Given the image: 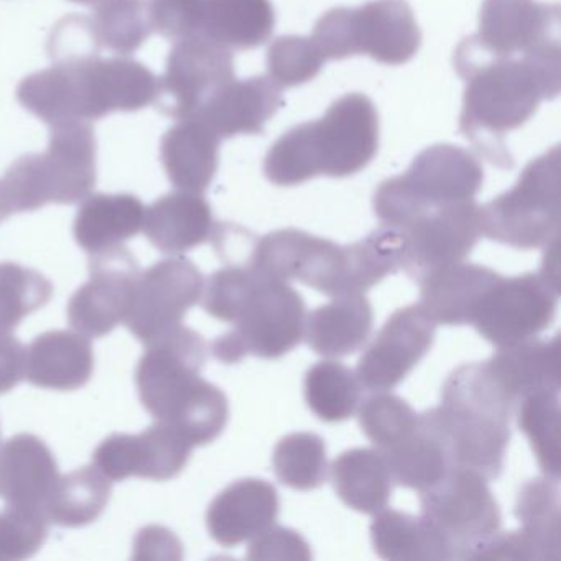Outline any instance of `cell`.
<instances>
[{
	"label": "cell",
	"mask_w": 561,
	"mask_h": 561,
	"mask_svg": "<svg viewBox=\"0 0 561 561\" xmlns=\"http://www.w3.org/2000/svg\"><path fill=\"white\" fill-rule=\"evenodd\" d=\"M458 75L466 80L459 130L492 165L512 169L505 136L520 129L541 101L560 93V44L481 61Z\"/></svg>",
	"instance_id": "cell-1"
},
{
	"label": "cell",
	"mask_w": 561,
	"mask_h": 561,
	"mask_svg": "<svg viewBox=\"0 0 561 561\" xmlns=\"http://www.w3.org/2000/svg\"><path fill=\"white\" fill-rule=\"evenodd\" d=\"M159 78L127 57L57 61L19 84V103L48 126L98 121L114 113H136L156 103Z\"/></svg>",
	"instance_id": "cell-2"
},
{
	"label": "cell",
	"mask_w": 561,
	"mask_h": 561,
	"mask_svg": "<svg viewBox=\"0 0 561 561\" xmlns=\"http://www.w3.org/2000/svg\"><path fill=\"white\" fill-rule=\"evenodd\" d=\"M379 147V116L369 98L346 94L321 119L300 124L271 147L264 160L268 182L297 186L317 176L346 179L366 169Z\"/></svg>",
	"instance_id": "cell-3"
},
{
	"label": "cell",
	"mask_w": 561,
	"mask_h": 561,
	"mask_svg": "<svg viewBox=\"0 0 561 561\" xmlns=\"http://www.w3.org/2000/svg\"><path fill=\"white\" fill-rule=\"evenodd\" d=\"M515 407L488 364H462L453 370L435 407L451 465L478 472L485 481L501 478Z\"/></svg>",
	"instance_id": "cell-4"
},
{
	"label": "cell",
	"mask_w": 561,
	"mask_h": 561,
	"mask_svg": "<svg viewBox=\"0 0 561 561\" xmlns=\"http://www.w3.org/2000/svg\"><path fill=\"white\" fill-rule=\"evenodd\" d=\"M96 136L88 121L50 126L44 153L15 160L0 179V213L5 219L44 206L77 205L98 182Z\"/></svg>",
	"instance_id": "cell-5"
},
{
	"label": "cell",
	"mask_w": 561,
	"mask_h": 561,
	"mask_svg": "<svg viewBox=\"0 0 561 561\" xmlns=\"http://www.w3.org/2000/svg\"><path fill=\"white\" fill-rule=\"evenodd\" d=\"M482 183L484 172L471 152L438 144L420 152L403 175L380 183L374 213L383 226L400 231L432 209L471 202Z\"/></svg>",
	"instance_id": "cell-6"
},
{
	"label": "cell",
	"mask_w": 561,
	"mask_h": 561,
	"mask_svg": "<svg viewBox=\"0 0 561 561\" xmlns=\"http://www.w3.org/2000/svg\"><path fill=\"white\" fill-rule=\"evenodd\" d=\"M311 41L324 61L367 55L399 67L415 57L422 34L407 0H373L357 9H331L318 19Z\"/></svg>",
	"instance_id": "cell-7"
},
{
	"label": "cell",
	"mask_w": 561,
	"mask_h": 561,
	"mask_svg": "<svg viewBox=\"0 0 561 561\" xmlns=\"http://www.w3.org/2000/svg\"><path fill=\"white\" fill-rule=\"evenodd\" d=\"M560 147L531 160L514 188L479 206L481 234L522 251L547 248L560 232Z\"/></svg>",
	"instance_id": "cell-8"
},
{
	"label": "cell",
	"mask_w": 561,
	"mask_h": 561,
	"mask_svg": "<svg viewBox=\"0 0 561 561\" xmlns=\"http://www.w3.org/2000/svg\"><path fill=\"white\" fill-rule=\"evenodd\" d=\"M307 305L288 282L261 274L232 330L216 337L211 344L215 359L238 364L245 356L280 359L304 341Z\"/></svg>",
	"instance_id": "cell-9"
},
{
	"label": "cell",
	"mask_w": 561,
	"mask_h": 561,
	"mask_svg": "<svg viewBox=\"0 0 561 561\" xmlns=\"http://www.w3.org/2000/svg\"><path fill=\"white\" fill-rule=\"evenodd\" d=\"M478 472L453 466L436 484L420 491L422 515L445 538L451 560H474L479 548L501 530L494 494Z\"/></svg>",
	"instance_id": "cell-10"
},
{
	"label": "cell",
	"mask_w": 561,
	"mask_h": 561,
	"mask_svg": "<svg viewBox=\"0 0 561 561\" xmlns=\"http://www.w3.org/2000/svg\"><path fill=\"white\" fill-rule=\"evenodd\" d=\"M560 44V5L538 0H484L479 32L455 54V70L495 58L520 57Z\"/></svg>",
	"instance_id": "cell-11"
},
{
	"label": "cell",
	"mask_w": 561,
	"mask_h": 561,
	"mask_svg": "<svg viewBox=\"0 0 561 561\" xmlns=\"http://www.w3.org/2000/svg\"><path fill=\"white\" fill-rule=\"evenodd\" d=\"M206 360L208 344L202 334L183 324L147 344L136 370L144 409L159 422H169L202 386Z\"/></svg>",
	"instance_id": "cell-12"
},
{
	"label": "cell",
	"mask_w": 561,
	"mask_h": 561,
	"mask_svg": "<svg viewBox=\"0 0 561 561\" xmlns=\"http://www.w3.org/2000/svg\"><path fill=\"white\" fill-rule=\"evenodd\" d=\"M557 308L558 284L541 272L501 277L482 298L472 327L488 343L511 346L548 330Z\"/></svg>",
	"instance_id": "cell-13"
},
{
	"label": "cell",
	"mask_w": 561,
	"mask_h": 561,
	"mask_svg": "<svg viewBox=\"0 0 561 561\" xmlns=\"http://www.w3.org/2000/svg\"><path fill=\"white\" fill-rule=\"evenodd\" d=\"M234 78L232 51L206 35L195 34L175 42L170 50L153 104L165 116L188 119Z\"/></svg>",
	"instance_id": "cell-14"
},
{
	"label": "cell",
	"mask_w": 561,
	"mask_h": 561,
	"mask_svg": "<svg viewBox=\"0 0 561 561\" xmlns=\"http://www.w3.org/2000/svg\"><path fill=\"white\" fill-rule=\"evenodd\" d=\"M205 277L190 259L175 255L140 272L127 330L150 344L179 328L186 313L202 300Z\"/></svg>",
	"instance_id": "cell-15"
},
{
	"label": "cell",
	"mask_w": 561,
	"mask_h": 561,
	"mask_svg": "<svg viewBox=\"0 0 561 561\" xmlns=\"http://www.w3.org/2000/svg\"><path fill=\"white\" fill-rule=\"evenodd\" d=\"M400 232V268L412 280H423L439 268L465 262L471 254L482 236L479 205L471 199L432 209Z\"/></svg>",
	"instance_id": "cell-16"
},
{
	"label": "cell",
	"mask_w": 561,
	"mask_h": 561,
	"mask_svg": "<svg viewBox=\"0 0 561 561\" xmlns=\"http://www.w3.org/2000/svg\"><path fill=\"white\" fill-rule=\"evenodd\" d=\"M140 267L129 249H110L90 259V280L68 304V321L78 333L103 337L126 321L133 307Z\"/></svg>",
	"instance_id": "cell-17"
},
{
	"label": "cell",
	"mask_w": 561,
	"mask_h": 561,
	"mask_svg": "<svg viewBox=\"0 0 561 561\" xmlns=\"http://www.w3.org/2000/svg\"><path fill=\"white\" fill-rule=\"evenodd\" d=\"M436 324L420 305L397 310L357 363L356 377L369 392L396 389L435 343Z\"/></svg>",
	"instance_id": "cell-18"
},
{
	"label": "cell",
	"mask_w": 561,
	"mask_h": 561,
	"mask_svg": "<svg viewBox=\"0 0 561 561\" xmlns=\"http://www.w3.org/2000/svg\"><path fill=\"white\" fill-rule=\"evenodd\" d=\"M193 446L167 423H153L139 435L114 433L93 453V465L110 481L129 478L157 482L175 479L188 465Z\"/></svg>",
	"instance_id": "cell-19"
},
{
	"label": "cell",
	"mask_w": 561,
	"mask_h": 561,
	"mask_svg": "<svg viewBox=\"0 0 561 561\" xmlns=\"http://www.w3.org/2000/svg\"><path fill=\"white\" fill-rule=\"evenodd\" d=\"M280 497L272 482L239 479L222 489L206 512V527L216 543L234 548L277 522Z\"/></svg>",
	"instance_id": "cell-20"
},
{
	"label": "cell",
	"mask_w": 561,
	"mask_h": 561,
	"mask_svg": "<svg viewBox=\"0 0 561 561\" xmlns=\"http://www.w3.org/2000/svg\"><path fill=\"white\" fill-rule=\"evenodd\" d=\"M282 104V88L268 77L232 80L195 114L219 140L264 133Z\"/></svg>",
	"instance_id": "cell-21"
},
{
	"label": "cell",
	"mask_w": 561,
	"mask_h": 561,
	"mask_svg": "<svg viewBox=\"0 0 561 561\" xmlns=\"http://www.w3.org/2000/svg\"><path fill=\"white\" fill-rule=\"evenodd\" d=\"M58 479L57 458L38 436L21 433L0 446V497L9 507L45 514Z\"/></svg>",
	"instance_id": "cell-22"
},
{
	"label": "cell",
	"mask_w": 561,
	"mask_h": 561,
	"mask_svg": "<svg viewBox=\"0 0 561 561\" xmlns=\"http://www.w3.org/2000/svg\"><path fill=\"white\" fill-rule=\"evenodd\" d=\"M501 277L484 265L459 262L419 282V305L436 327H466L472 324L482 298Z\"/></svg>",
	"instance_id": "cell-23"
},
{
	"label": "cell",
	"mask_w": 561,
	"mask_h": 561,
	"mask_svg": "<svg viewBox=\"0 0 561 561\" xmlns=\"http://www.w3.org/2000/svg\"><path fill=\"white\" fill-rule=\"evenodd\" d=\"M93 373V346L78 331H47L25 347L24 379L41 389L73 392L87 386Z\"/></svg>",
	"instance_id": "cell-24"
},
{
	"label": "cell",
	"mask_w": 561,
	"mask_h": 561,
	"mask_svg": "<svg viewBox=\"0 0 561 561\" xmlns=\"http://www.w3.org/2000/svg\"><path fill=\"white\" fill-rule=\"evenodd\" d=\"M215 228L208 199L202 193L179 190L146 209L142 231L157 251L180 255L211 241Z\"/></svg>",
	"instance_id": "cell-25"
},
{
	"label": "cell",
	"mask_w": 561,
	"mask_h": 561,
	"mask_svg": "<svg viewBox=\"0 0 561 561\" xmlns=\"http://www.w3.org/2000/svg\"><path fill=\"white\" fill-rule=\"evenodd\" d=\"M221 140L195 117L180 119L160 144L170 183L185 192L205 193L215 180Z\"/></svg>",
	"instance_id": "cell-26"
},
{
	"label": "cell",
	"mask_w": 561,
	"mask_h": 561,
	"mask_svg": "<svg viewBox=\"0 0 561 561\" xmlns=\"http://www.w3.org/2000/svg\"><path fill=\"white\" fill-rule=\"evenodd\" d=\"M146 206L130 193H96L83 199L73 234L78 245L88 254H100L119 248L136 238L144 228Z\"/></svg>",
	"instance_id": "cell-27"
},
{
	"label": "cell",
	"mask_w": 561,
	"mask_h": 561,
	"mask_svg": "<svg viewBox=\"0 0 561 561\" xmlns=\"http://www.w3.org/2000/svg\"><path fill=\"white\" fill-rule=\"evenodd\" d=\"M374 328V310L364 294L333 297L307 317L308 346L323 357H346L363 350Z\"/></svg>",
	"instance_id": "cell-28"
},
{
	"label": "cell",
	"mask_w": 561,
	"mask_h": 561,
	"mask_svg": "<svg viewBox=\"0 0 561 561\" xmlns=\"http://www.w3.org/2000/svg\"><path fill=\"white\" fill-rule=\"evenodd\" d=\"M393 484L425 491L453 468L436 409L420 413L412 435L382 453Z\"/></svg>",
	"instance_id": "cell-29"
},
{
	"label": "cell",
	"mask_w": 561,
	"mask_h": 561,
	"mask_svg": "<svg viewBox=\"0 0 561 561\" xmlns=\"http://www.w3.org/2000/svg\"><path fill=\"white\" fill-rule=\"evenodd\" d=\"M489 370L515 403L541 390H560V340L522 341L502 346L488 360Z\"/></svg>",
	"instance_id": "cell-30"
},
{
	"label": "cell",
	"mask_w": 561,
	"mask_h": 561,
	"mask_svg": "<svg viewBox=\"0 0 561 561\" xmlns=\"http://www.w3.org/2000/svg\"><path fill=\"white\" fill-rule=\"evenodd\" d=\"M331 482L337 497L360 514L376 515L392 497L389 465L377 448H353L341 453L331 466Z\"/></svg>",
	"instance_id": "cell-31"
},
{
	"label": "cell",
	"mask_w": 561,
	"mask_h": 561,
	"mask_svg": "<svg viewBox=\"0 0 561 561\" xmlns=\"http://www.w3.org/2000/svg\"><path fill=\"white\" fill-rule=\"evenodd\" d=\"M271 0H203L199 34L229 50H254L274 34Z\"/></svg>",
	"instance_id": "cell-32"
},
{
	"label": "cell",
	"mask_w": 561,
	"mask_h": 561,
	"mask_svg": "<svg viewBox=\"0 0 561 561\" xmlns=\"http://www.w3.org/2000/svg\"><path fill=\"white\" fill-rule=\"evenodd\" d=\"M369 531L374 551L382 560H451L445 538L423 515L386 507L374 515Z\"/></svg>",
	"instance_id": "cell-33"
},
{
	"label": "cell",
	"mask_w": 561,
	"mask_h": 561,
	"mask_svg": "<svg viewBox=\"0 0 561 561\" xmlns=\"http://www.w3.org/2000/svg\"><path fill=\"white\" fill-rule=\"evenodd\" d=\"M400 264L402 232L382 225L360 241L343 245V271L336 297L366 294L400 271Z\"/></svg>",
	"instance_id": "cell-34"
},
{
	"label": "cell",
	"mask_w": 561,
	"mask_h": 561,
	"mask_svg": "<svg viewBox=\"0 0 561 561\" xmlns=\"http://www.w3.org/2000/svg\"><path fill=\"white\" fill-rule=\"evenodd\" d=\"M111 494L113 481L96 466H83L58 479L45 505V515L58 527H87L106 511Z\"/></svg>",
	"instance_id": "cell-35"
},
{
	"label": "cell",
	"mask_w": 561,
	"mask_h": 561,
	"mask_svg": "<svg viewBox=\"0 0 561 561\" xmlns=\"http://www.w3.org/2000/svg\"><path fill=\"white\" fill-rule=\"evenodd\" d=\"M557 479L535 478L522 485L514 514L527 538L534 560L560 558V485Z\"/></svg>",
	"instance_id": "cell-36"
},
{
	"label": "cell",
	"mask_w": 561,
	"mask_h": 561,
	"mask_svg": "<svg viewBox=\"0 0 561 561\" xmlns=\"http://www.w3.org/2000/svg\"><path fill=\"white\" fill-rule=\"evenodd\" d=\"M304 393L308 409L318 419L337 423L357 412L363 400V386L350 367L336 360H321L307 370Z\"/></svg>",
	"instance_id": "cell-37"
},
{
	"label": "cell",
	"mask_w": 561,
	"mask_h": 561,
	"mask_svg": "<svg viewBox=\"0 0 561 561\" xmlns=\"http://www.w3.org/2000/svg\"><path fill=\"white\" fill-rule=\"evenodd\" d=\"M515 416L541 472L560 481V390H541L518 400Z\"/></svg>",
	"instance_id": "cell-38"
},
{
	"label": "cell",
	"mask_w": 561,
	"mask_h": 561,
	"mask_svg": "<svg viewBox=\"0 0 561 561\" xmlns=\"http://www.w3.org/2000/svg\"><path fill=\"white\" fill-rule=\"evenodd\" d=\"M91 24L101 47L119 57L136 54L153 32L147 0H104Z\"/></svg>",
	"instance_id": "cell-39"
},
{
	"label": "cell",
	"mask_w": 561,
	"mask_h": 561,
	"mask_svg": "<svg viewBox=\"0 0 561 561\" xmlns=\"http://www.w3.org/2000/svg\"><path fill=\"white\" fill-rule=\"evenodd\" d=\"M272 465L282 484L295 491H313L327 482V443L317 433H290L275 446Z\"/></svg>",
	"instance_id": "cell-40"
},
{
	"label": "cell",
	"mask_w": 561,
	"mask_h": 561,
	"mask_svg": "<svg viewBox=\"0 0 561 561\" xmlns=\"http://www.w3.org/2000/svg\"><path fill=\"white\" fill-rule=\"evenodd\" d=\"M54 284L35 268L0 262V330L14 331L28 314L44 308Z\"/></svg>",
	"instance_id": "cell-41"
},
{
	"label": "cell",
	"mask_w": 561,
	"mask_h": 561,
	"mask_svg": "<svg viewBox=\"0 0 561 561\" xmlns=\"http://www.w3.org/2000/svg\"><path fill=\"white\" fill-rule=\"evenodd\" d=\"M360 403V428L380 453L399 445L419 426V413L402 397L376 392Z\"/></svg>",
	"instance_id": "cell-42"
},
{
	"label": "cell",
	"mask_w": 561,
	"mask_h": 561,
	"mask_svg": "<svg viewBox=\"0 0 561 561\" xmlns=\"http://www.w3.org/2000/svg\"><path fill=\"white\" fill-rule=\"evenodd\" d=\"M261 280L252 265L226 264L209 275L203 288L202 307L209 317L234 323Z\"/></svg>",
	"instance_id": "cell-43"
},
{
	"label": "cell",
	"mask_w": 561,
	"mask_h": 561,
	"mask_svg": "<svg viewBox=\"0 0 561 561\" xmlns=\"http://www.w3.org/2000/svg\"><path fill=\"white\" fill-rule=\"evenodd\" d=\"M323 64L324 58L311 37L287 35L274 41L267 50V77L280 88L301 87L314 80Z\"/></svg>",
	"instance_id": "cell-44"
},
{
	"label": "cell",
	"mask_w": 561,
	"mask_h": 561,
	"mask_svg": "<svg viewBox=\"0 0 561 561\" xmlns=\"http://www.w3.org/2000/svg\"><path fill=\"white\" fill-rule=\"evenodd\" d=\"M47 515L41 511L9 507L0 512V560H27L48 537Z\"/></svg>",
	"instance_id": "cell-45"
},
{
	"label": "cell",
	"mask_w": 561,
	"mask_h": 561,
	"mask_svg": "<svg viewBox=\"0 0 561 561\" xmlns=\"http://www.w3.org/2000/svg\"><path fill=\"white\" fill-rule=\"evenodd\" d=\"M153 32L179 42L199 34L203 0H147Z\"/></svg>",
	"instance_id": "cell-46"
},
{
	"label": "cell",
	"mask_w": 561,
	"mask_h": 561,
	"mask_svg": "<svg viewBox=\"0 0 561 561\" xmlns=\"http://www.w3.org/2000/svg\"><path fill=\"white\" fill-rule=\"evenodd\" d=\"M100 48L91 19L78 14L58 22L48 41V55L54 64L96 57L100 55Z\"/></svg>",
	"instance_id": "cell-47"
},
{
	"label": "cell",
	"mask_w": 561,
	"mask_h": 561,
	"mask_svg": "<svg viewBox=\"0 0 561 561\" xmlns=\"http://www.w3.org/2000/svg\"><path fill=\"white\" fill-rule=\"evenodd\" d=\"M311 547L298 531L271 525L252 538L248 560H311Z\"/></svg>",
	"instance_id": "cell-48"
},
{
	"label": "cell",
	"mask_w": 561,
	"mask_h": 561,
	"mask_svg": "<svg viewBox=\"0 0 561 561\" xmlns=\"http://www.w3.org/2000/svg\"><path fill=\"white\" fill-rule=\"evenodd\" d=\"M25 377V346L14 331L0 330V396L11 392Z\"/></svg>",
	"instance_id": "cell-49"
},
{
	"label": "cell",
	"mask_w": 561,
	"mask_h": 561,
	"mask_svg": "<svg viewBox=\"0 0 561 561\" xmlns=\"http://www.w3.org/2000/svg\"><path fill=\"white\" fill-rule=\"evenodd\" d=\"M70 2L81 5H98L101 4V2H104V0H70Z\"/></svg>",
	"instance_id": "cell-50"
},
{
	"label": "cell",
	"mask_w": 561,
	"mask_h": 561,
	"mask_svg": "<svg viewBox=\"0 0 561 561\" xmlns=\"http://www.w3.org/2000/svg\"><path fill=\"white\" fill-rule=\"evenodd\" d=\"M4 216H2V213H0V222L4 221Z\"/></svg>",
	"instance_id": "cell-51"
}]
</instances>
